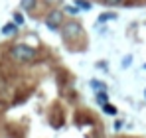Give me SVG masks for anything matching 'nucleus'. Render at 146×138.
<instances>
[{
  "label": "nucleus",
  "instance_id": "obj_1",
  "mask_svg": "<svg viewBox=\"0 0 146 138\" xmlns=\"http://www.w3.org/2000/svg\"><path fill=\"white\" fill-rule=\"evenodd\" d=\"M10 53L18 61H32L36 57V49L32 46H28V44H16V46H12Z\"/></svg>",
  "mask_w": 146,
  "mask_h": 138
},
{
  "label": "nucleus",
  "instance_id": "obj_2",
  "mask_svg": "<svg viewBox=\"0 0 146 138\" xmlns=\"http://www.w3.org/2000/svg\"><path fill=\"white\" fill-rule=\"evenodd\" d=\"M81 32H83V28H81V24L71 20V22H65L61 24V34H63V38L65 40H75V38H79L81 36Z\"/></svg>",
  "mask_w": 146,
  "mask_h": 138
},
{
  "label": "nucleus",
  "instance_id": "obj_3",
  "mask_svg": "<svg viewBox=\"0 0 146 138\" xmlns=\"http://www.w3.org/2000/svg\"><path fill=\"white\" fill-rule=\"evenodd\" d=\"M61 24H63V12L61 10H51L48 14V18H46V26L55 32V30L61 28Z\"/></svg>",
  "mask_w": 146,
  "mask_h": 138
},
{
  "label": "nucleus",
  "instance_id": "obj_4",
  "mask_svg": "<svg viewBox=\"0 0 146 138\" xmlns=\"http://www.w3.org/2000/svg\"><path fill=\"white\" fill-rule=\"evenodd\" d=\"M18 28H20V26H18V24H6V26H4V28H2V34H4V36H14V34H18Z\"/></svg>",
  "mask_w": 146,
  "mask_h": 138
},
{
  "label": "nucleus",
  "instance_id": "obj_5",
  "mask_svg": "<svg viewBox=\"0 0 146 138\" xmlns=\"http://www.w3.org/2000/svg\"><path fill=\"white\" fill-rule=\"evenodd\" d=\"M20 4H22V10H26V12H32L36 8V0H22Z\"/></svg>",
  "mask_w": 146,
  "mask_h": 138
},
{
  "label": "nucleus",
  "instance_id": "obj_6",
  "mask_svg": "<svg viewBox=\"0 0 146 138\" xmlns=\"http://www.w3.org/2000/svg\"><path fill=\"white\" fill-rule=\"evenodd\" d=\"M115 18H117V14H113V12H105V14H101V16H99L97 22L103 24V22H107V20H115Z\"/></svg>",
  "mask_w": 146,
  "mask_h": 138
},
{
  "label": "nucleus",
  "instance_id": "obj_7",
  "mask_svg": "<svg viewBox=\"0 0 146 138\" xmlns=\"http://www.w3.org/2000/svg\"><path fill=\"white\" fill-rule=\"evenodd\" d=\"M97 103H99V105H101V107H103V105L107 103V91H105V89H103V91H99V93H97Z\"/></svg>",
  "mask_w": 146,
  "mask_h": 138
},
{
  "label": "nucleus",
  "instance_id": "obj_8",
  "mask_svg": "<svg viewBox=\"0 0 146 138\" xmlns=\"http://www.w3.org/2000/svg\"><path fill=\"white\" fill-rule=\"evenodd\" d=\"M103 111L107 113V115H117V107H113V105H103Z\"/></svg>",
  "mask_w": 146,
  "mask_h": 138
},
{
  "label": "nucleus",
  "instance_id": "obj_9",
  "mask_svg": "<svg viewBox=\"0 0 146 138\" xmlns=\"http://www.w3.org/2000/svg\"><path fill=\"white\" fill-rule=\"evenodd\" d=\"M75 6L77 8H83V10H91V4L89 2H83V0H75Z\"/></svg>",
  "mask_w": 146,
  "mask_h": 138
},
{
  "label": "nucleus",
  "instance_id": "obj_10",
  "mask_svg": "<svg viewBox=\"0 0 146 138\" xmlns=\"http://www.w3.org/2000/svg\"><path fill=\"white\" fill-rule=\"evenodd\" d=\"M14 24H18V26H22V24H24V16L16 12V14H14Z\"/></svg>",
  "mask_w": 146,
  "mask_h": 138
},
{
  "label": "nucleus",
  "instance_id": "obj_11",
  "mask_svg": "<svg viewBox=\"0 0 146 138\" xmlns=\"http://www.w3.org/2000/svg\"><path fill=\"white\" fill-rule=\"evenodd\" d=\"M91 87H93V89H99V91H103V89H105V85H103L101 81H91Z\"/></svg>",
  "mask_w": 146,
  "mask_h": 138
},
{
  "label": "nucleus",
  "instance_id": "obj_12",
  "mask_svg": "<svg viewBox=\"0 0 146 138\" xmlns=\"http://www.w3.org/2000/svg\"><path fill=\"white\" fill-rule=\"evenodd\" d=\"M103 2H105L107 6H117V4H121L122 0H103Z\"/></svg>",
  "mask_w": 146,
  "mask_h": 138
},
{
  "label": "nucleus",
  "instance_id": "obj_13",
  "mask_svg": "<svg viewBox=\"0 0 146 138\" xmlns=\"http://www.w3.org/2000/svg\"><path fill=\"white\" fill-rule=\"evenodd\" d=\"M130 65V57H124V61H122V67H128Z\"/></svg>",
  "mask_w": 146,
  "mask_h": 138
},
{
  "label": "nucleus",
  "instance_id": "obj_14",
  "mask_svg": "<svg viewBox=\"0 0 146 138\" xmlns=\"http://www.w3.org/2000/svg\"><path fill=\"white\" fill-rule=\"evenodd\" d=\"M122 128V122L121 120H117V122H115V130H121Z\"/></svg>",
  "mask_w": 146,
  "mask_h": 138
},
{
  "label": "nucleus",
  "instance_id": "obj_15",
  "mask_svg": "<svg viewBox=\"0 0 146 138\" xmlns=\"http://www.w3.org/2000/svg\"><path fill=\"white\" fill-rule=\"evenodd\" d=\"M144 69H146V63H144Z\"/></svg>",
  "mask_w": 146,
  "mask_h": 138
}]
</instances>
